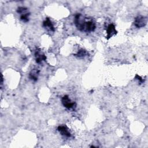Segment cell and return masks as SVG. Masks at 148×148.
I'll use <instances>...</instances> for the list:
<instances>
[{
  "label": "cell",
  "mask_w": 148,
  "mask_h": 148,
  "mask_svg": "<svg viewBox=\"0 0 148 148\" xmlns=\"http://www.w3.org/2000/svg\"><path fill=\"white\" fill-rule=\"evenodd\" d=\"M117 32V31L114 25L113 24H110L106 28V39H110L113 35H115Z\"/></svg>",
  "instance_id": "4"
},
{
  "label": "cell",
  "mask_w": 148,
  "mask_h": 148,
  "mask_svg": "<svg viewBox=\"0 0 148 148\" xmlns=\"http://www.w3.org/2000/svg\"><path fill=\"white\" fill-rule=\"evenodd\" d=\"M88 54V53L86 50H83V49H80V50H79L77 51V53L76 54H75V56L77 57H84L85 56H86Z\"/></svg>",
  "instance_id": "9"
},
{
  "label": "cell",
  "mask_w": 148,
  "mask_h": 148,
  "mask_svg": "<svg viewBox=\"0 0 148 148\" xmlns=\"http://www.w3.org/2000/svg\"><path fill=\"white\" fill-rule=\"evenodd\" d=\"M57 130L61 134V135L69 138L71 136V134L68 130V127L66 125H59L57 128Z\"/></svg>",
  "instance_id": "5"
},
{
  "label": "cell",
  "mask_w": 148,
  "mask_h": 148,
  "mask_svg": "<svg viewBox=\"0 0 148 148\" xmlns=\"http://www.w3.org/2000/svg\"><path fill=\"white\" fill-rule=\"evenodd\" d=\"M43 26L45 28H47L51 31H54V27L49 18H46L43 22Z\"/></svg>",
  "instance_id": "7"
},
{
  "label": "cell",
  "mask_w": 148,
  "mask_h": 148,
  "mask_svg": "<svg viewBox=\"0 0 148 148\" xmlns=\"http://www.w3.org/2000/svg\"><path fill=\"white\" fill-rule=\"evenodd\" d=\"M61 102L63 106L68 109H71L76 106V103L72 102L67 95H65L62 97Z\"/></svg>",
  "instance_id": "2"
},
{
  "label": "cell",
  "mask_w": 148,
  "mask_h": 148,
  "mask_svg": "<svg viewBox=\"0 0 148 148\" xmlns=\"http://www.w3.org/2000/svg\"><path fill=\"white\" fill-rule=\"evenodd\" d=\"M96 28V24L95 23L92 21H85L83 23L80 31H84L87 32H92Z\"/></svg>",
  "instance_id": "1"
},
{
  "label": "cell",
  "mask_w": 148,
  "mask_h": 148,
  "mask_svg": "<svg viewBox=\"0 0 148 148\" xmlns=\"http://www.w3.org/2000/svg\"><path fill=\"white\" fill-rule=\"evenodd\" d=\"M136 77H138V79H138V80L140 83H142V82H143V79H142L139 76H138V75H136Z\"/></svg>",
  "instance_id": "12"
},
{
  "label": "cell",
  "mask_w": 148,
  "mask_h": 148,
  "mask_svg": "<svg viewBox=\"0 0 148 148\" xmlns=\"http://www.w3.org/2000/svg\"><path fill=\"white\" fill-rule=\"evenodd\" d=\"M39 71L38 69H33L29 74V77L31 80L36 82L38 80Z\"/></svg>",
  "instance_id": "8"
},
{
  "label": "cell",
  "mask_w": 148,
  "mask_h": 148,
  "mask_svg": "<svg viewBox=\"0 0 148 148\" xmlns=\"http://www.w3.org/2000/svg\"><path fill=\"white\" fill-rule=\"evenodd\" d=\"M27 11V9L24 7H18L17 9V12L20 14H23Z\"/></svg>",
  "instance_id": "11"
},
{
  "label": "cell",
  "mask_w": 148,
  "mask_h": 148,
  "mask_svg": "<svg viewBox=\"0 0 148 148\" xmlns=\"http://www.w3.org/2000/svg\"><path fill=\"white\" fill-rule=\"evenodd\" d=\"M134 24L138 28H142L147 24V17L143 16H138L135 18Z\"/></svg>",
  "instance_id": "3"
},
{
  "label": "cell",
  "mask_w": 148,
  "mask_h": 148,
  "mask_svg": "<svg viewBox=\"0 0 148 148\" xmlns=\"http://www.w3.org/2000/svg\"><path fill=\"white\" fill-rule=\"evenodd\" d=\"M35 60L36 63L40 64L43 61H45L46 60V57L45 55L41 53L40 51L36 50L35 53Z\"/></svg>",
  "instance_id": "6"
},
{
  "label": "cell",
  "mask_w": 148,
  "mask_h": 148,
  "mask_svg": "<svg viewBox=\"0 0 148 148\" xmlns=\"http://www.w3.org/2000/svg\"><path fill=\"white\" fill-rule=\"evenodd\" d=\"M30 15V13L28 12H25L21 14L20 19L21 21L24 22H28L29 20V16Z\"/></svg>",
  "instance_id": "10"
}]
</instances>
